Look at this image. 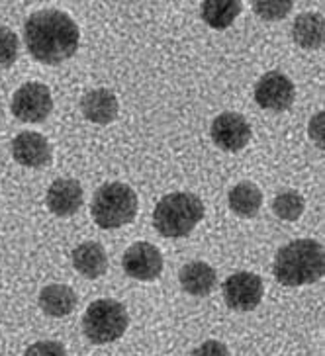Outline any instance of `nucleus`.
Returning a JSON list of instances; mask_svg holds the SVG:
<instances>
[{
	"label": "nucleus",
	"instance_id": "obj_1",
	"mask_svg": "<svg viewBox=\"0 0 325 356\" xmlns=\"http://www.w3.org/2000/svg\"><path fill=\"white\" fill-rule=\"evenodd\" d=\"M26 47L35 61L45 65L63 63L79 49L81 32L71 16L61 10H38L24 24Z\"/></svg>",
	"mask_w": 325,
	"mask_h": 356
},
{
	"label": "nucleus",
	"instance_id": "obj_2",
	"mask_svg": "<svg viewBox=\"0 0 325 356\" xmlns=\"http://www.w3.org/2000/svg\"><path fill=\"white\" fill-rule=\"evenodd\" d=\"M324 247L315 239H296L280 247L274 257V278L283 286L314 284L324 276Z\"/></svg>",
	"mask_w": 325,
	"mask_h": 356
},
{
	"label": "nucleus",
	"instance_id": "obj_3",
	"mask_svg": "<svg viewBox=\"0 0 325 356\" xmlns=\"http://www.w3.org/2000/svg\"><path fill=\"white\" fill-rule=\"evenodd\" d=\"M204 204L196 194L173 192L159 200L153 211V225L163 237H187L204 218Z\"/></svg>",
	"mask_w": 325,
	"mask_h": 356
},
{
	"label": "nucleus",
	"instance_id": "obj_4",
	"mask_svg": "<svg viewBox=\"0 0 325 356\" xmlns=\"http://www.w3.org/2000/svg\"><path fill=\"white\" fill-rule=\"evenodd\" d=\"M139 210L136 192L124 182H108L95 192L93 218L102 229H116L132 223Z\"/></svg>",
	"mask_w": 325,
	"mask_h": 356
},
{
	"label": "nucleus",
	"instance_id": "obj_5",
	"mask_svg": "<svg viewBox=\"0 0 325 356\" xmlns=\"http://www.w3.org/2000/svg\"><path fill=\"white\" fill-rule=\"evenodd\" d=\"M129 317L124 305L116 300H96L83 315L84 337L95 345L114 343L126 333Z\"/></svg>",
	"mask_w": 325,
	"mask_h": 356
},
{
	"label": "nucleus",
	"instance_id": "obj_6",
	"mask_svg": "<svg viewBox=\"0 0 325 356\" xmlns=\"http://www.w3.org/2000/svg\"><path fill=\"white\" fill-rule=\"evenodd\" d=\"M12 114L26 124H42L53 110L49 88L42 83H26L12 96Z\"/></svg>",
	"mask_w": 325,
	"mask_h": 356
},
{
	"label": "nucleus",
	"instance_id": "obj_7",
	"mask_svg": "<svg viewBox=\"0 0 325 356\" xmlns=\"http://www.w3.org/2000/svg\"><path fill=\"white\" fill-rule=\"evenodd\" d=\"M223 300L233 312H253L262 300V280L253 273H235L221 286Z\"/></svg>",
	"mask_w": 325,
	"mask_h": 356
},
{
	"label": "nucleus",
	"instance_id": "obj_8",
	"mask_svg": "<svg viewBox=\"0 0 325 356\" xmlns=\"http://www.w3.org/2000/svg\"><path fill=\"white\" fill-rule=\"evenodd\" d=\"M212 141L216 145L230 151V153H237L251 141V126L245 120V115L237 114V112H223L218 118H214L210 127Z\"/></svg>",
	"mask_w": 325,
	"mask_h": 356
},
{
	"label": "nucleus",
	"instance_id": "obj_9",
	"mask_svg": "<svg viewBox=\"0 0 325 356\" xmlns=\"http://www.w3.org/2000/svg\"><path fill=\"white\" fill-rule=\"evenodd\" d=\"M296 88L292 81L280 71H271L262 74L259 83L255 84V100L264 110L284 112L294 104Z\"/></svg>",
	"mask_w": 325,
	"mask_h": 356
},
{
	"label": "nucleus",
	"instance_id": "obj_10",
	"mask_svg": "<svg viewBox=\"0 0 325 356\" xmlns=\"http://www.w3.org/2000/svg\"><path fill=\"white\" fill-rule=\"evenodd\" d=\"M124 270L129 278H136L141 282H151L163 273V254L155 245L147 241H137L127 247L124 252Z\"/></svg>",
	"mask_w": 325,
	"mask_h": 356
},
{
	"label": "nucleus",
	"instance_id": "obj_11",
	"mask_svg": "<svg viewBox=\"0 0 325 356\" xmlns=\"http://www.w3.org/2000/svg\"><path fill=\"white\" fill-rule=\"evenodd\" d=\"M12 157L22 167L43 168L51 163V145L49 141L35 131H22L12 141Z\"/></svg>",
	"mask_w": 325,
	"mask_h": 356
},
{
	"label": "nucleus",
	"instance_id": "obj_12",
	"mask_svg": "<svg viewBox=\"0 0 325 356\" xmlns=\"http://www.w3.org/2000/svg\"><path fill=\"white\" fill-rule=\"evenodd\" d=\"M83 186L74 178H57L47 190V208L57 218L74 216L83 206Z\"/></svg>",
	"mask_w": 325,
	"mask_h": 356
},
{
	"label": "nucleus",
	"instance_id": "obj_13",
	"mask_svg": "<svg viewBox=\"0 0 325 356\" xmlns=\"http://www.w3.org/2000/svg\"><path fill=\"white\" fill-rule=\"evenodd\" d=\"M81 110H83L84 118L88 122L98 124V126H106V124H112L116 120L120 104H118V98L112 90L95 88V90H88L83 96Z\"/></svg>",
	"mask_w": 325,
	"mask_h": 356
},
{
	"label": "nucleus",
	"instance_id": "obj_14",
	"mask_svg": "<svg viewBox=\"0 0 325 356\" xmlns=\"http://www.w3.org/2000/svg\"><path fill=\"white\" fill-rule=\"evenodd\" d=\"M216 270L208 262L192 261L180 268L179 280L182 290L190 296H208L216 286Z\"/></svg>",
	"mask_w": 325,
	"mask_h": 356
},
{
	"label": "nucleus",
	"instance_id": "obj_15",
	"mask_svg": "<svg viewBox=\"0 0 325 356\" xmlns=\"http://www.w3.org/2000/svg\"><path fill=\"white\" fill-rule=\"evenodd\" d=\"M73 266L88 280H96L108 270V254L100 243L88 241L73 251Z\"/></svg>",
	"mask_w": 325,
	"mask_h": 356
},
{
	"label": "nucleus",
	"instance_id": "obj_16",
	"mask_svg": "<svg viewBox=\"0 0 325 356\" xmlns=\"http://www.w3.org/2000/svg\"><path fill=\"white\" fill-rule=\"evenodd\" d=\"M77 293L65 284H49L40 293V307L49 317H65L77 307Z\"/></svg>",
	"mask_w": 325,
	"mask_h": 356
},
{
	"label": "nucleus",
	"instance_id": "obj_17",
	"mask_svg": "<svg viewBox=\"0 0 325 356\" xmlns=\"http://www.w3.org/2000/svg\"><path fill=\"white\" fill-rule=\"evenodd\" d=\"M324 16L317 12L300 14L292 24V38L302 49H319L324 43Z\"/></svg>",
	"mask_w": 325,
	"mask_h": 356
},
{
	"label": "nucleus",
	"instance_id": "obj_18",
	"mask_svg": "<svg viewBox=\"0 0 325 356\" xmlns=\"http://www.w3.org/2000/svg\"><path fill=\"white\" fill-rule=\"evenodd\" d=\"M230 210L239 216V218H255L262 206V192L257 184H253L249 180L235 184L230 190Z\"/></svg>",
	"mask_w": 325,
	"mask_h": 356
},
{
	"label": "nucleus",
	"instance_id": "obj_19",
	"mask_svg": "<svg viewBox=\"0 0 325 356\" xmlns=\"http://www.w3.org/2000/svg\"><path fill=\"white\" fill-rule=\"evenodd\" d=\"M243 4L239 0H204L200 12L204 22L214 30H225L230 28L233 20L239 16Z\"/></svg>",
	"mask_w": 325,
	"mask_h": 356
},
{
	"label": "nucleus",
	"instance_id": "obj_20",
	"mask_svg": "<svg viewBox=\"0 0 325 356\" xmlns=\"http://www.w3.org/2000/svg\"><path fill=\"white\" fill-rule=\"evenodd\" d=\"M304 196H302L300 192H296V190L280 192V194L273 200L274 213L284 221L300 220V216L304 213Z\"/></svg>",
	"mask_w": 325,
	"mask_h": 356
},
{
	"label": "nucleus",
	"instance_id": "obj_21",
	"mask_svg": "<svg viewBox=\"0 0 325 356\" xmlns=\"http://www.w3.org/2000/svg\"><path fill=\"white\" fill-rule=\"evenodd\" d=\"M18 35L10 28L0 26V69H8L18 59Z\"/></svg>",
	"mask_w": 325,
	"mask_h": 356
},
{
	"label": "nucleus",
	"instance_id": "obj_22",
	"mask_svg": "<svg viewBox=\"0 0 325 356\" xmlns=\"http://www.w3.org/2000/svg\"><path fill=\"white\" fill-rule=\"evenodd\" d=\"M292 2L290 0H262V2H253V10L257 12V16H261L262 20H283L288 16V12L292 10Z\"/></svg>",
	"mask_w": 325,
	"mask_h": 356
},
{
	"label": "nucleus",
	"instance_id": "obj_23",
	"mask_svg": "<svg viewBox=\"0 0 325 356\" xmlns=\"http://www.w3.org/2000/svg\"><path fill=\"white\" fill-rule=\"evenodd\" d=\"M24 356H69L65 346L57 341H40L33 343Z\"/></svg>",
	"mask_w": 325,
	"mask_h": 356
},
{
	"label": "nucleus",
	"instance_id": "obj_24",
	"mask_svg": "<svg viewBox=\"0 0 325 356\" xmlns=\"http://www.w3.org/2000/svg\"><path fill=\"white\" fill-rule=\"evenodd\" d=\"M190 356H230V348L220 341H206L198 348H194Z\"/></svg>",
	"mask_w": 325,
	"mask_h": 356
},
{
	"label": "nucleus",
	"instance_id": "obj_25",
	"mask_svg": "<svg viewBox=\"0 0 325 356\" xmlns=\"http://www.w3.org/2000/svg\"><path fill=\"white\" fill-rule=\"evenodd\" d=\"M310 136L314 137V141L319 147H324V114H315L310 122Z\"/></svg>",
	"mask_w": 325,
	"mask_h": 356
}]
</instances>
